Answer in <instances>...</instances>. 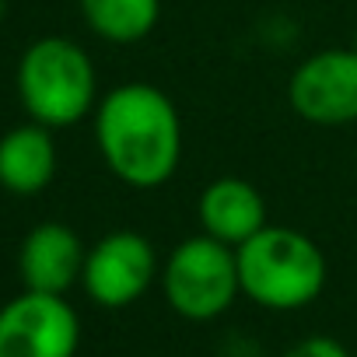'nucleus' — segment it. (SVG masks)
Listing matches in <instances>:
<instances>
[{
	"mask_svg": "<svg viewBox=\"0 0 357 357\" xmlns=\"http://www.w3.org/2000/svg\"><path fill=\"white\" fill-rule=\"evenodd\" d=\"M95 147L105 168L130 190H158L183 161V119L175 102L147 84L126 81L95 105Z\"/></svg>",
	"mask_w": 357,
	"mask_h": 357,
	"instance_id": "1",
	"label": "nucleus"
},
{
	"mask_svg": "<svg viewBox=\"0 0 357 357\" xmlns=\"http://www.w3.org/2000/svg\"><path fill=\"white\" fill-rule=\"evenodd\" d=\"M242 294L266 312L308 308L326 291V252L298 228L266 225L235 249Z\"/></svg>",
	"mask_w": 357,
	"mask_h": 357,
	"instance_id": "2",
	"label": "nucleus"
},
{
	"mask_svg": "<svg viewBox=\"0 0 357 357\" xmlns=\"http://www.w3.org/2000/svg\"><path fill=\"white\" fill-rule=\"evenodd\" d=\"M18 98L32 123L63 130L98 105V74L81 43L67 36L36 39L18 60Z\"/></svg>",
	"mask_w": 357,
	"mask_h": 357,
	"instance_id": "3",
	"label": "nucleus"
},
{
	"mask_svg": "<svg viewBox=\"0 0 357 357\" xmlns=\"http://www.w3.org/2000/svg\"><path fill=\"white\" fill-rule=\"evenodd\" d=\"M158 284L168 308L186 322H214L242 294L235 249L207 231L183 238L165 256Z\"/></svg>",
	"mask_w": 357,
	"mask_h": 357,
	"instance_id": "4",
	"label": "nucleus"
},
{
	"mask_svg": "<svg viewBox=\"0 0 357 357\" xmlns=\"http://www.w3.org/2000/svg\"><path fill=\"white\" fill-rule=\"evenodd\" d=\"M161 277V259L140 231H109L88 245L81 287L98 308H130Z\"/></svg>",
	"mask_w": 357,
	"mask_h": 357,
	"instance_id": "5",
	"label": "nucleus"
},
{
	"mask_svg": "<svg viewBox=\"0 0 357 357\" xmlns=\"http://www.w3.org/2000/svg\"><path fill=\"white\" fill-rule=\"evenodd\" d=\"M81 319L67 294L22 291L0 305V357H74Z\"/></svg>",
	"mask_w": 357,
	"mask_h": 357,
	"instance_id": "6",
	"label": "nucleus"
},
{
	"mask_svg": "<svg viewBox=\"0 0 357 357\" xmlns=\"http://www.w3.org/2000/svg\"><path fill=\"white\" fill-rule=\"evenodd\" d=\"M287 102L294 116L315 126L357 123V50H319L305 56L287 81Z\"/></svg>",
	"mask_w": 357,
	"mask_h": 357,
	"instance_id": "7",
	"label": "nucleus"
},
{
	"mask_svg": "<svg viewBox=\"0 0 357 357\" xmlns=\"http://www.w3.org/2000/svg\"><path fill=\"white\" fill-rule=\"evenodd\" d=\"M84 256H88V245L70 225L43 221L25 235L18 249L22 284L43 294H67L74 284H81Z\"/></svg>",
	"mask_w": 357,
	"mask_h": 357,
	"instance_id": "8",
	"label": "nucleus"
},
{
	"mask_svg": "<svg viewBox=\"0 0 357 357\" xmlns=\"http://www.w3.org/2000/svg\"><path fill=\"white\" fill-rule=\"evenodd\" d=\"M197 218L211 238H218L231 249H238L242 242H249L256 231H263L270 225L263 193L249 178H238V175H221L204 186Z\"/></svg>",
	"mask_w": 357,
	"mask_h": 357,
	"instance_id": "9",
	"label": "nucleus"
},
{
	"mask_svg": "<svg viewBox=\"0 0 357 357\" xmlns=\"http://www.w3.org/2000/svg\"><path fill=\"white\" fill-rule=\"evenodd\" d=\"M56 175V140L43 123H22L0 137V190L39 197Z\"/></svg>",
	"mask_w": 357,
	"mask_h": 357,
	"instance_id": "10",
	"label": "nucleus"
},
{
	"mask_svg": "<svg viewBox=\"0 0 357 357\" xmlns=\"http://www.w3.org/2000/svg\"><path fill=\"white\" fill-rule=\"evenodd\" d=\"M77 11L102 43L133 46L158 29L161 0H77Z\"/></svg>",
	"mask_w": 357,
	"mask_h": 357,
	"instance_id": "11",
	"label": "nucleus"
},
{
	"mask_svg": "<svg viewBox=\"0 0 357 357\" xmlns=\"http://www.w3.org/2000/svg\"><path fill=\"white\" fill-rule=\"evenodd\" d=\"M284 357H350V350L336 340V336H326V333H312V336H301L294 340Z\"/></svg>",
	"mask_w": 357,
	"mask_h": 357,
	"instance_id": "12",
	"label": "nucleus"
},
{
	"mask_svg": "<svg viewBox=\"0 0 357 357\" xmlns=\"http://www.w3.org/2000/svg\"><path fill=\"white\" fill-rule=\"evenodd\" d=\"M4 15H8V0H0V22H4Z\"/></svg>",
	"mask_w": 357,
	"mask_h": 357,
	"instance_id": "13",
	"label": "nucleus"
},
{
	"mask_svg": "<svg viewBox=\"0 0 357 357\" xmlns=\"http://www.w3.org/2000/svg\"><path fill=\"white\" fill-rule=\"evenodd\" d=\"M350 46H354V50H357V29H354V43H350Z\"/></svg>",
	"mask_w": 357,
	"mask_h": 357,
	"instance_id": "14",
	"label": "nucleus"
}]
</instances>
